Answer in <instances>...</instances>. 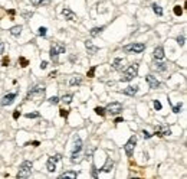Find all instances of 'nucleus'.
Masks as SVG:
<instances>
[{"label":"nucleus","mask_w":187,"mask_h":179,"mask_svg":"<svg viewBox=\"0 0 187 179\" xmlns=\"http://www.w3.org/2000/svg\"><path fill=\"white\" fill-rule=\"evenodd\" d=\"M45 92H46V88L43 85H36V87H33V88L26 94V100H29V101L33 100V101L37 103L39 100H43Z\"/></svg>","instance_id":"1"},{"label":"nucleus","mask_w":187,"mask_h":179,"mask_svg":"<svg viewBox=\"0 0 187 179\" xmlns=\"http://www.w3.org/2000/svg\"><path fill=\"white\" fill-rule=\"evenodd\" d=\"M32 166H33V163L30 161H25L22 165H20V168H19V172H17V179H28L30 178V175H32Z\"/></svg>","instance_id":"2"},{"label":"nucleus","mask_w":187,"mask_h":179,"mask_svg":"<svg viewBox=\"0 0 187 179\" xmlns=\"http://www.w3.org/2000/svg\"><path fill=\"white\" fill-rule=\"evenodd\" d=\"M64 52H65V45H64V43H61V42H55V43L51 46V52H49L51 59L56 64V62H58L59 55L64 54Z\"/></svg>","instance_id":"3"},{"label":"nucleus","mask_w":187,"mask_h":179,"mask_svg":"<svg viewBox=\"0 0 187 179\" xmlns=\"http://www.w3.org/2000/svg\"><path fill=\"white\" fill-rule=\"evenodd\" d=\"M137 74H138V64H131V65L124 71L122 77H121V81L128 82V81H131L133 78H135Z\"/></svg>","instance_id":"4"},{"label":"nucleus","mask_w":187,"mask_h":179,"mask_svg":"<svg viewBox=\"0 0 187 179\" xmlns=\"http://www.w3.org/2000/svg\"><path fill=\"white\" fill-rule=\"evenodd\" d=\"M144 49H145V45L141 43V42H134V43L125 45V46L122 48V51L127 52V54H141Z\"/></svg>","instance_id":"5"},{"label":"nucleus","mask_w":187,"mask_h":179,"mask_svg":"<svg viewBox=\"0 0 187 179\" xmlns=\"http://www.w3.org/2000/svg\"><path fill=\"white\" fill-rule=\"evenodd\" d=\"M81 150H82V140L81 137H75V144H73V150H72V155H71V161L76 162L79 155H81Z\"/></svg>","instance_id":"6"},{"label":"nucleus","mask_w":187,"mask_h":179,"mask_svg":"<svg viewBox=\"0 0 187 179\" xmlns=\"http://www.w3.org/2000/svg\"><path fill=\"white\" fill-rule=\"evenodd\" d=\"M135 144H137V137L135 136H131L130 137V140L125 143L124 146V150H125V153H127V156L128 158H131L133 156V153H134V149H135Z\"/></svg>","instance_id":"7"},{"label":"nucleus","mask_w":187,"mask_h":179,"mask_svg":"<svg viewBox=\"0 0 187 179\" xmlns=\"http://www.w3.org/2000/svg\"><path fill=\"white\" fill-rule=\"evenodd\" d=\"M122 111V104L121 103H111V104H108V107L105 108V113H109L111 116H117Z\"/></svg>","instance_id":"8"},{"label":"nucleus","mask_w":187,"mask_h":179,"mask_svg":"<svg viewBox=\"0 0 187 179\" xmlns=\"http://www.w3.org/2000/svg\"><path fill=\"white\" fill-rule=\"evenodd\" d=\"M61 161V155H55V156H51L48 162H46V169H48V172H55L56 170V163Z\"/></svg>","instance_id":"9"},{"label":"nucleus","mask_w":187,"mask_h":179,"mask_svg":"<svg viewBox=\"0 0 187 179\" xmlns=\"http://www.w3.org/2000/svg\"><path fill=\"white\" fill-rule=\"evenodd\" d=\"M17 97L16 92H10V94H6L3 98H1V106L3 107H6V106H10L13 101H15V98Z\"/></svg>","instance_id":"10"},{"label":"nucleus","mask_w":187,"mask_h":179,"mask_svg":"<svg viewBox=\"0 0 187 179\" xmlns=\"http://www.w3.org/2000/svg\"><path fill=\"white\" fill-rule=\"evenodd\" d=\"M145 81L148 82L150 88L155 90V88H158V87H160V81H158L155 77H153V75H147V77H145Z\"/></svg>","instance_id":"11"},{"label":"nucleus","mask_w":187,"mask_h":179,"mask_svg":"<svg viewBox=\"0 0 187 179\" xmlns=\"http://www.w3.org/2000/svg\"><path fill=\"white\" fill-rule=\"evenodd\" d=\"M85 48H86V51H88V54L89 55H95L98 51H99V48L95 46V45L92 43V40H85Z\"/></svg>","instance_id":"12"},{"label":"nucleus","mask_w":187,"mask_h":179,"mask_svg":"<svg viewBox=\"0 0 187 179\" xmlns=\"http://www.w3.org/2000/svg\"><path fill=\"white\" fill-rule=\"evenodd\" d=\"M62 16L65 19H68V20H76V15H75L71 9H68V7L62 9Z\"/></svg>","instance_id":"13"},{"label":"nucleus","mask_w":187,"mask_h":179,"mask_svg":"<svg viewBox=\"0 0 187 179\" xmlns=\"http://www.w3.org/2000/svg\"><path fill=\"white\" fill-rule=\"evenodd\" d=\"M137 91H138V87H137V85H130V87L122 90V92H124L125 95H130V97H134L137 94Z\"/></svg>","instance_id":"14"},{"label":"nucleus","mask_w":187,"mask_h":179,"mask_svg":"<svg viewBox=\"0 0 187 179\" xmlns=\"http://www.w3.org/2000/svg\"><path fill=\"white\" fill-rule=\"evenodd\" d=\"M112 168H114V161L112 159H107V162H105V165L102 166V172H105V173H108V172H111L112 170Z\"/></svg>","instance_id":"15"},{"label":"nucleus","mask_w":187,"mask_h":179,"mask_svg":"<svg viewBox=\"0 0 187 179\" xmlns=\"http://www.w3.org/2000/svg\"><path fill=\"white\" fill-rule=\"evenodd\" d=\"M153 55L157 61H158V59H163V58H164V49H163V46H157V48L154 49Z\"/></svg>","instance_id":"16"},{"label":"nucleus","mask_w":187,"mask_h":179,"mask_svg":"<svg viewBox=\"0 0 187 179\" xmlns=\"http://www.w3.org/2000/svg\"><path fill=\"white\" fill-rule=\"evenodd\" d=\"M76 176H78V172H75V170H66V172H64V173L59 175V179H64V178L75 179Z\"/></svg>","instance_id":"17"},{"label":"nucleus","mask_w":187,"mask_h":179,"mask_svg":"<svg viewBox=\"0 0 187 179\" xmlns=\"http://www.w3.org/2000/svg\"><path fill=\"white\" fill-rule=\"evenodd\" d=\"M154 134L161 137V136H169V134H171V131H170V129H157Z\"/></svg>","instance_id":"18"},{"label":"nucleus","mask_w":187,"mask_h":179,"mask_svg":"<svg viewBox=\"0 0 187 179\" xmlns=\"http://www.w3.org/2000/svg\"><path fill=\"white\" fill-rule=\"evenodd\" d=\"M81 84H82V78H81L79 75L73 77V78L69 81V85H72V87H73V85H81Z\"/></svg>","instance_id":"19"},{"label":"nucleus","mask_w":187,"mask_h":179,"mask_svg":"<svg viewBox=\"0 0 187 179\" xmlns=\"http://www.w3.org/2000/svg\"><path fill=\"white\" fill-rule=\"evenodd\" d=\"M154 70H157V71H166L167 70V65L166 64H161V62H155L153 65Z\"/></svg>","instance_id":"20"},{"label":"nucleus","mask_w":187,"mask_h":179,"mask_svg":"<svg viewBox=\"0 0 187 179\" xmlns=\"http://www.w3.org/2000/svg\"><path fill=\"white\" fill-rule=\"evenodd\" d=\"M151 7H153L154 13H155L157 16H163V9H161V6H158L157 3H154V4L151 6Z\"/></svg>","instance_id":"21"},{"label":"nucleus","mask_w":187,"mask_h":179,"mask_svg":"<svg viewBox=\"0 0 187 179\" xmlns=\"http://www.w3.org/2000/svg\"><path fill=\"white\" fill-rule=\"evenodd\" d=\"M20 32H22V26H20V25H19V26H13V28L10 29V33L13 36H19Z\"/></svg>","instance_id":"22"},{"label":"nucleus","mask_w":187,"mask_h":179,"mask_svg":"<svg viewBox=\"0 0 187 179\" xmlns=\"http://www.w3.org/2000/svg\"><path fill=\"white\" fill-rule=\"evenodd\" d=\"M102 31H104V26H99V28H94V29H91V36L99 35Z\"/></svg>","instance_id":"23"},{"label":"nucleus","mask_w":187,"mask_h":179,"mask_svg":"<svg viewBox=\"0 0 187 179\" xmlns=\"http://www.w3.org/2000/svg\"><path fill=\"white\" fill-rule=\"evenodd\" d=\"M51 0H30V3L33 6H40V4H48Z\"/></svg>","instance_id":"24"},{"label":"nucleus","mask_w":187,"mask_h":179,"mask_svg":"<svg viewBox=\"0 0 187 179\" xmlns=\"http://www.w3.org/2000/svg\"><path fill=\"white\" fill-rule=\"evenodd\" d=\"M121 64H122V59H121V58H117V59L114 61V64H112V68H114V70H119V68H121Z\"/></svg>","instance_id":"25"},{"label":"nucleus","mask_w":187,"mask_h":179,"mask_svg":"<svg viewBox=\"0 0 187 179\" xmlns=\"http://www.w3.org/2000/svg\"><path fill=\"white\" fill-rule=\"evenodd\" d=\"M19 64H20V67H23V68H25V67H28V64H29V61H28L26 58H23V56H20V58H19Z\"/></svg>","instance_id":"26"},{"label":"nucleus","mask_w":187,"mask_h":179,"mask_svg":"<svg viewBox=\"0 0 187 179\" xmlns=\"http://www.w3.org/2000/svg\"><path fill=\"white\" fill-rule=\"evenodd\" d=\"M174 15L176 16H181L183 15V9L180 6H174Z\"/></svg>","instance_id":"27"},{"label":"nucleus","mask_w":187,"mask_h":179,"mask_svg":"<svg viewBox=\"0 0 187 179\" xmlns=\"http://www.w3.org/2000/svg\"><path fill=\"white\" fill-rule=\"evenodd\" d=\"M62 101H64V103H66V104H69V103L72 101V94H66V95H64V97H62Z\"/></svg>","instance_id":"28"},{"label":"nucleus","mask_w":187,"mask_h":179,"mask_svg":"<svg viewBox=\"0 0 187 179\" xmlns=\"http://www.w3.org/2000/svg\"><path fill=\"white\" fill-rule=\"evenodd\" d=\"M95 113H97L98 116H105V108H102V107H95Z\"/></svg>","instance_id":"29"},{"label":"nucleus","mask_w":187,"mask_h":179,"mask_svg":"<svg viewBox=\"0 0 187 179\" xmlns=\"http://www.w3.org/2000/svg\"><path fill=\"white\" fill-rule=\"evenodd\" d=\"M183 107V104L181 103H179V104H176V106H173V113H180V110Z\"/></svg>","instance_id":"30"},{"label":"nucleus","mask_w":187,"mask_h":179,"mask_svg":"<svg viewBox=\"0 0 187 179\" xmlns=\"http://www.w3.org/2000/svg\"><path fill=\"white\" fill-rule=\"evenodd\" d=\"M59 114H61V117H68V114H69V110H65V108H61L59 110Z\"/></svg>","instance_id":"31"},{"label":"nucleus","mask_w":187,"mask_h":179,"mask_svg":"<svg viewBox=\"0 0 187 179\" xmlns=\"http://www.w3.org/2000/svg\"><path fill=\"white\" fill-rule=\"evenodd\" d=\"M10 64V59H9V56H3V59H1V65L3 67H7Z\"/></svg>","instance_id":"32"},{"label":"nucleus","mask_w":187,"mask_h":179,"mask_svg":"<svg viewBox=\"0 0 187 179\" xmlns=\"http://www.w3.org/2000/svg\"><path fill=\"white\" fill-rule=\"evenodd\" d=\"M39 117V113H28L26 114V119H37Z\"/></svg>","instance_id":"33"},{"label":"nucleus","mask_w":187,"mask_h":179,"mask_svg":"<svg viewBox=\"0 0 187 179\" xmlns=\"http://www.w3.org/2000/svg\"><path fill=\"white\" fill-rule=\"evenodd\" d=\"M184 40H186V38H184L183 35H181V36H179V38H177V43H179L180 46H183V45H184Z\"/></svg>","instance_id":"34"},{"label":"nucleus","mask_w":187,"mask_h":179,"mask_svg":"<svg viewBox=\"0 0 187 179\" xmlns=\"http://www.w3.org/2000/svg\"><path fill=\"white\" fill-rule=\"evenodd\" d=\"M46 31H48V29H46L45 26H40V28H39V35H40V36H46Z\"/></svg>","instance_id":"35"},{"label":"nucleus","mask_w":187,"mask_h":179,"mask_svg":"<svg viewBox=\"0 0 187 179\" xmlns=\"http://www.w3.org/2000/svg\"><path fill=\"white\" fill-rule=\"evenodd\" d=\"M95 70H97V67H91V70L88 71V77H89V78H92V77L95 75Z\"/></svg>","instance_id":"36"},{"label":"nucleus","mask_w":187,"mask_h":179,"mask_svg":"<svg viewBox=\"0 0 187 179\" xmlns=\"http://www.w3.org/2000/svg\"><path fill=\"white\" fill-rule=\"evenodd\" d=\"M49 103H51V104H58V103H59V98H58V97H51V98H49Z\"/></svg>","instance_id":"37"},{"label":"nucleus","mask_w":187,"mask_h":179,"mask_svg":"<svg viewBox=\"0 0 187 179\" xmlns=\"http://www.w3.org/2000/svg\"><path fill=\"white\" fill-rule=\"evenodd\" d=\"M161 107H163L161 103H160L158 100H155V101H154V108H155V110H161Z\"/></svg>","instance_id":"38"},{"label":"nucleus","mask_w":187,"mask_h":179,"mask_svg":"<svg viewBox=\"0 0 187 179\" xmlns=\"http://www.w3.org/2000/svg\"><path fill=\"white\" fill-rule=\"evenodd\" d=\"M20 117V110H15V113H13V119L16 120V119H19Z\"/></svg>","instance_id":"39"},{"label":"nucleus","mask_w":187,"mask_h":179,"mask_svg":"<svg viewBox=\"0 0 187 179\" xmlns=\"http://www.w3.org/2000/svg\"><path fill=\"white\" fill-rule=\"evenodd\" d=\"M143 136H144V139H150L153 134H150L148 131H145V130H144V131H143Z\"/></svg>","instance_id":"40"},{"label":"nucleus","mask_w":187,"mask_h":179,"mask_svg":"<svg viewBox=\"0 0 187 179\" xmlns=\"http://www.w3.org/2000/svg\"><path fill=\"white\" fill-rule=\"evenodd\" d=\"M98 175H97V168H95V165H92V178H97Z\"/></svg>","instance_id":"41"},{"label":"nucleus","mask_w":187,"mask_h":179,"mask_svg":"<svg viewBox=\"0 0 187 179\" xmlns=\"http://www.w3.org/2000/svg\"><path fill=\"white\" fill-rule=\"evenodd\" d=\"M46 67H48V62H46V61H42V62H40V68H42V70H45Z\"/></svg>","instance_id":"42"},{"label":"nucleus","mask_w":187,"mask_h":179,"mask_svg":"<svg viewBox=\"0 0 187 179\" xmlns=\"http://www.w3.org/2000/svg\"><path fill=\"white\" fill-rule=\"evenodd\" d=\"M3 51H4V42L0 40V54H3Z\"/></svg>","instance_id":"43"},{"label":"nucleus","mask_w":187,"mask_h":179,"mask_svg":"<svg viewBox=\"0 0 187 179\" xmlns=\"http://www.w3.org/2000/svg\"><path fill=\"white\" fill-rule=\"evenodd\" d=\"M122 121H124V120H122L121 117H117V119H115V123H122Z\"/></svg>","instance_id":"44"},{"label":"nucleus","mask_w":187,"mask_h":179,"mask_svg":"<svg viewBox=\"0 0 187 179\" xmlns=\"http://www.w3.org/2000/svg\"><path fill=\"white\" fill-rule=\"evenodd\" d=\"M55 75H56V71H53V72H51V74H49V77H51V78H53Z\"/></svg>","instance_id":"45"}]
</instances>
